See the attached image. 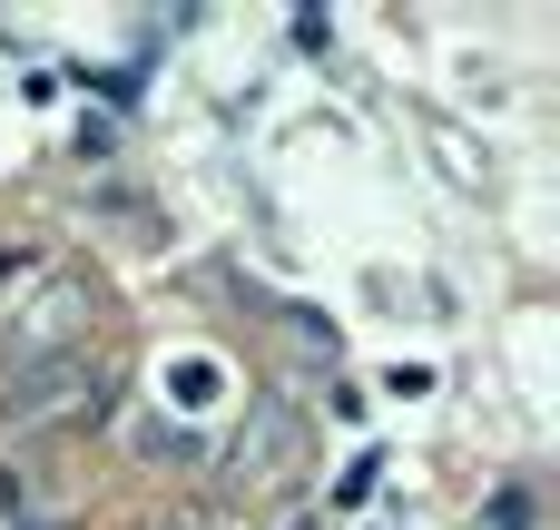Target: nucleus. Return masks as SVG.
Here are the masks:
<instances>
[{"label": "nucleus", "instance_id": "nucleus-1", "mask_svg": "<svg viewBox=\"0 0 560 530\" xmlns=\"http://www.w3.org/2000/svg\"><path fill=\"white\" fill-rule=\"evenodd\" d=\"M118 393V354H49V364H20L0 384V452L30 443V433H59V423H98Z\"/></svg>", "mask_w": 560, "mask_h": 530}, {"label": "nucleus", "instance_id": "nucleus-2", "mask_svg": "<svg viewBox=\"0 0 560 530\" xmlns=\"http://www.w3.org/2000/svg\"><path fill=\"white\" fill-rule=\"evenodd\" d=\"M295 462H305V413H295L285 393H256V403L236 413L226 452H217V482H236V492H276V482H295Z\"/></svg>", "mask_w": 560, "mask_h": 530}, {"label": "nucleus", "instance_id": "nucleus-3", "mask_svg": "<svg viewBox=\"0 0 560 530\" xmlns=\"http://www.w3.org/2000/svg\"><path fill=\"white\" fill-rule=\"evenodd\" d=\"M89 325H98V285L59 266V275H49V285H39L20 315H0L10 374H20V364H49V354H79V344H89Z\"/></svg>", "mask_w": 560, "mask_h": 530}, {"label": "nucleus", "instance_id": "nucleus-4", "mask_svg": "<svg viewBox=\"0 0 560 530\" xmlns=\"http://www.w3.org/2000/svg\"><path fill=\"white\" fill-rule=\"evenodd\" d=\"M49 275H59V256H49V246H30V236H10V246H0V315H20Z\"/></svg>", "mask_w": 560, "mask_h": 530}, {"label": "nucleus", "instance_id": "nucleus-5", "mask_svg": "<svg viewBox=\"0 0 560 530\" xmlns=\"http://www.w3.org/2000/svg\"><path fill=\"white\" fill-rule=\"evenodd\" d=\"M433 148L453 157V177H463V187H482V167H492V157H482V148H472L463 128H443V118H433Z\"/></svg>", "mask_w": 560, "mask_h": 530}, {"label": "nucleus", "instance_id": "nucleus-6", "mask_svg": "<svg viewBox=\"0 0 560 530\" xmlns=\"http://www.w3.org/2000/svg\"><path fill=\"white\" fill-rule=\"evenodd\" d=\"M374 482H384V462H374V452H364V462H345V472H335V511H364V502H374Z\"/></svg>", "mask_w": 560, "mask_h": 530}, {"label": "nucleus", "instance_id": "nucleus-7", "mask_svg": "<svg viewBox=\"0 0 560 530\" xmlns=\"http://www.w3.org/2000/svg\"><path fill=\"white\" fill-rule=\"evenodd\" d=\"M167 384H177V403H217V384H226V374H217L207 354H187V364H177Z\"/></svg>", "mask_w": 560, "mask_h": 530}, {"label": "nucleus", "instance_id": "nucleus-8", "mask_svg": "<svg viewBox=\"0 0 560 530\" xmlns=\"http://www.w3.org/2000/svg\"><path fill=\"white\" fill-rule=\"evenodd\" d=\"M0 511H10V521H20V511H30V472H20V462H10V452H0Z\"/></svg>", "mask_w": 560, "mask_h": 530}, {"label": "nucleus", "instance_id": "nucleus-9", "mask_svg": "<svg viewBox=\"0 0 560 530\" xmlns=\"http://www.w3.org/2000/svg\"><path fill=\"white\" fill-rule=\"evenodd\" d=\"M69 148H79V157H108V148H118V128H108V118H79V138H69Z\"/></svg>", "mask_w": 560, "mask_h": 530}, {"label": "nucleus", "instance_id": "nucleus-10", "mask_svg": "<svg viewBox=\"0 0 560 530\" xmlns=\"http://www.w3.org/2000/svg\"><path fill=\"white\" fill-rule=\"evenodd\" d=\"M295 530H325V521H295Z\"/></svg>", "mask_w": 560, "mask_h": 530}, {"label": "nucleus", "instance_id": "nucleus-11", "mask_svg": "<svg viewBox=\"0 0 560 530\" xmlns=\"http://www.w3.org/2000/svg\"><path fill=\"white\" fill-rule=\"evenodd\" d=\"M177 530H207V521H177Z\"/></svg>", "mask_w": 560, "mask_h": 530}]
</instances>
